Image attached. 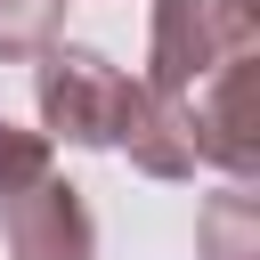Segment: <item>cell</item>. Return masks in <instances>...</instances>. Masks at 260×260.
I'll return each mask as SVG.
<instances>
[{
    "mask_svg": "<svg viewBox=\"0 0 260 260\" xmlns=\"http://www.w3.org/2000/svg\"><path fill=\"white\" fill-rule=\"evenodd\" d=\"M32 98H41V138L122 146L146 179H195L187 138L162 122V106L146 98V81H130L114 57H98L81 41H49L32 57Z\"/></svg>",
    "mask_w": 260,
    "mask_h": 260,
    "instance_id": "6da1fadb",
    "label": "cell"
},
{
    "mask_svg": "<svg viewBox=\"0 0 260 260\" xmlns=\"http://www.w3.org/2000/svg\"><path fill=\"white\" fill-rule=\"evenodd\" d=\"M260 57V8L252 0H154V32H146V98L171 114L187 89H203L211 73Z\"/></svg>",
    "mask_w": 260,
    "mask_h": 260,
    "instance_id": "7a4b0ae2",
    "label": "cell"
},
{
    "mask_svg": "<svg viewBox=\"0 0 260 260\" xmlns=\"http://www.w3.org/2000/svg\"><path fill=\"white\" fill-rule=\"evenodd\" d=\"M0 236H8V260H98V219H89L81 187L57 171L0 195Z\"/></svg>",
    "mask_w": 260,
    "mask_h": 260,
    "instance_id": "3957f363",
    "label": "cell"
},
{
    "mask_svg": "<svg viewBox=\"0 0 260 260\" xmlns=\"http://www.w3.org/2000/svg\"><path fill=\"white\" fill-rule=\"evenodd\" d=\"M195 252L203 260H260V195L244 179H228L203 211H195Z\"/></svg>",
    "mask_w": 260,
    "mask_h": 260,
    "instance_id": "277c9868",
    "label": "cell"
},
{
    "mask_svg": "<svg viewBox=\"0 0 260 260\" xmlns=\"http://www.w3.org/2000/svg\"><path fill=\"white\" fill-rule=\"evenodd\" d=\"M73 0H0V65H32L49 41H65Z\"/></svg>",
    "mask_w": 260,
    "mask_h": 260,
    "instance_id": "5b68a950",
    "label": "cell"
},
{
    "mask_svg": "<svg viewBox=\"0 0 260 260\" xmlns=\"http://www.w3.org/2000/svg\"><path fill=\"white\" fill-rule=\"evenodd\" d=\"M49 146H57V138H41V130H24V122L0 114V195H16V187H32L41 171H57Z\"/></svg>",
    "mask_w": 260,
    "mask_h": 260,
    "instance_id": "8992f818",
    "label": "cell"
}]
</instances>
